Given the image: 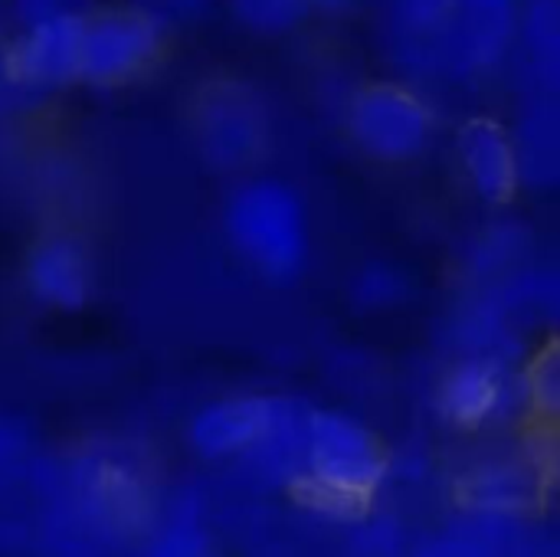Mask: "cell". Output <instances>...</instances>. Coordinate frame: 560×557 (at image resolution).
<instances>
[{"mask_svg": "<svg viewBox=\"0 0 560 557\" xmlns=\"http://www.w3.org/2000/svg\"><path fill=\"white\" fill-rule=\"evenodd\" d=\"M226 233L233 246L266 276H292L308 253V220L302 197L272 177L243 181L226 200Z\"/></svg>", "mask_w": 560, "mask_h": 557, "instance_id": "1", "label": "cell"}, {"mask_svg": "<svg viewBox=\"0 0 560 557\" xmlns=\"http://www.w3.org/2000/svg\"><path fill=\"white\" fill-rule=\"evenodd\" d=\"M345 128L368 158L404 164L433 144L436 112L423 89L404 79H371L348 92Z\"/></svg>", "mask_w": 560, "mask_h": 557, "instance_id": "2", "label": "cell"}, {"mask_svg": "<svg viewBox=\"0 0 560 557\" xmlns=\"http://www.w3.org/2000/svg\"><path fill=\"white\" fill-rule=\"evenodd\" d=\"M387 469L381 440L354 417L338 410H315L305 417V460L302 476L315 499L325 502H368Z\"/></svg>", "mask_w": 560, "mask_h": 557, "instance_id": "3", "label": "cell"}, {"mask_svg": "<svg viewBox=\"0 0 560 557\" xmlns=\"http://www.w3.org/2000/svg\"><path fill=\"white\" fill-rule=\"evenodd\" d=\"M171 33L131 3L92 7L82 16L79 82L118 89L148 76L167 53Z\"/></svg>", "mask_w": 560, "mask_h": 557, "instance_id": "4", "label": "cell"}, {"mask_svg": "<svg viewBox=\"0 0 560 557\" xmlns=\"http://www.w3.org/2000/svg\"><path fill=\"white\" fill-rule=\"evenodd\" d=\"M197 151L217 171H246L269 144L266 98L243 79H210L190 112Z\"/></svg>", "mask_w": 560, "mask_h": 557, "instance_id": "5", "label": "cell"}, {"mask_svg": "<svg viewBox=\"0 0 560 557\" xmlns=\"http://www.w3.org/2000/svg\"><path fill=\"white\" fill-rule=\"evenodd\" d=\"M522 0H453L436 39V82H479L509 69Z\"/></svg>", "mask_w": 560, "mask_h": 557, "instance_id": "6", "label": "cell"}, {"mask_svg": "<svg viewBox=\"0 0 560 557\" xmlns=\"http://www.w3.org/2000/svg\"><path fill=\"white\" fill-rule=\"evenodd\" d=\"M82 16H56L7 30V72L26 98H49L79 82Z\"/></svg>", "mask_w": 560, "mask_h": 557, "instance_id": "7", "label": "cell"}, {"mask_svg": "<svg viewBox=\"0 0 560 557\" xmlns=\"http://www.w3.org/2000/svg\"><path fill=\"white\" fill-rule=\"evenodd\" d=\"M453 13V0H384V53L404 82H436V39Z\"/></svg>", "mask_w": 560, "mask_h": 557, "instance_id": "8", "label": "cell"}, {"mask_svg": "<svg viewBox=\"0 0 560 557\" xmlns=\"http://www.w3.org/2000/svg\"><path fill=\"white\" fill-rule=\"evenodd\" d=\"M289 404L276 397H226L203 407L190 423V443L200 456L230 460L253 453L272 427L285 417Z\"/></svg>", "mask_w": 560, "mask_h": 557, "instance_id": "9", "label": "cell"}, {"mask_svg": "<svg viewBox=\"0 0 560 557\" xmlns=\"http://www.w3.org/2000/svg\"><path fill=\"white\" fill-rule=\"evenodd\" d=\"M456 161L466 184L486 204H509L518 187V158L509 135V125L492 115H472L456 131Z\"/></svg>", "mask_w": 560, "mask_h": 557, "instance_id": "10", "label": "cell"}, {"mask_svg": "<svg viewBox=\"0 0 560 557\" xmlns=\"http://www.w3.org/2000/svg\"><path fill=\"white\" fill-rule=\"evenodd\" d=\"M518 397H525L522 384H515L499 361L469 358L443 378L436 391V407L453 427L476 430L502 420Z\"/></svg>", "mask_w": 560, "mask_h": 557, "instance_id": "11", "label": "cell"}, {"mask_svg": "<svg viewBox=\"0 0 560 557\" xmlns=\"http://www.w3.org/2000/svg\"><path fill=\"white\" fill-rule=\"evenodd\" d=\"M509 69L525 95H558L560 0H522Z\"/></svg>", "mask_w": 560, "mask_h": 557, "instance_id": "12", "label": "cell"}, {"mask_svg": "<svg viewBox=\"0 0 560 557\" xmlns=\"http://www.w3.org/2000/svg\"><path fill=\"white\" fill-rule=\"evenodd\" d=\"M92 256L82 240L69 233L43 236L26 259L30 292L56 309H79L92 295Z\"/></svg>", "mask_w": 560, "mask_h": 557, "instance_id": "13", "label": "cell"}, {"mask_svg": "<svg viewBox=\"0 0 560 557\" xmlns=\"http://www.w3.org/2000/svg\"><path fill=\"white\" fill-rule=\"evenodd\" d=\"M522 184L548 187L560 171L558 95H525L515 125L509 128Z\"/></svg>", "mask_w": 560, "mask_h": 557, "instance_id": "14", "label": "cell"}, {"mask_svg": "<svg viewBox=\"0 0 560 557\" xmlns=\"http://www.w3.org/2000/svg\"><path fill=\"white\" fill-rule=\"evenodd\" d=\"M463 496L489 515H518L538 499V469L525 456H489L463 479Z\"/></svg>", "mask_w": 560, "mask_h": 557, "instance_id": "15", "label": "cell"}, {"mask_svg": "<svg viewBox=\"0 0 560 557\" xmlns=\"http://www.w3.org/2000/svg\"><path fill=\"white\" fill-rule=\"evenodd\" d=\"M233 23L253 36H285L308 23L305 0H223Z\"/></svg>", "mask_w": 560, "mask_h": 557, "instance_id": "16", "label": "cell"}, {"mask_svg": "<svg viewBox=\"0 0 560 557\" xmlns=\"http://www.w3.org/2000/svg\"><path fill=\"white\" fill-rule=\"evenodd\" d=\"M125 3L148 13L167 33L184 30V26H197L220 7V0H125Z\"/></svg>", "mask_w": 560, "mask_h": 557, "instance_id": "17", "label": "cell"}, {"mask_svg": "<svg viewBox=\"0 0 560 557\" xmlns=\"http://www.w3.org/2000/svg\"><path fill=\"white\" fill-rule=\"evenodd\" d=\"M92 7V0H3V23L7 30H13L56 16H85Z\"/></svg>", "mask_w": 560, "mask_h": 557, "instance_id": "18", "label": "cell"}, {"mask_svg": "<svg viewBox=\"0 0 560 557\" xmlns=\"http://www.w3.org/2000/svg\"><path fill=\"white\" fill-rule=\"evenodd\" d=\"M522 391L532 401V407L555 414V407H558V351L555 348H548L545 355H538L532 361L528 378L522 381Z\"/></svg>", "mask_w": 560, "mask_h": 557, "instance_id": "19", "label": "cell"}, {"mask_svg": "<svg viewBox=\"0 0 560 557\" xmlns=\"http://www.w3.org/2000/svg\"><path fill=\"white\" fill-rule=\"evenodd\" d=\"M20 105H30V102L10 82V72H7V23L0 20V112L20 108Z\"/></svg>", "mask_w": 560, "mask_h": 557, "instance_id": "20", "label": "cell"}, {"mask_svg": "<svg viewBox=\"0 0 560 557\" xmlns=\"http://www.w3.org/2000/svg\"><path fill=\"white\" fill-rule=\"evenodd\" d=\"M154 557H207L200 542L190 538V535H167L161 542V548L154 552Z\"/></svg>", "mask_w": 560, "mask_h": 557, "instance_id": "21", "label": "cell"}, {"mask_svg": "<svg viewBox=\"0 0 560 557\" xmlns=\"http://www.w3.org/2000/svg\"><path fill=\"white\" fill-rule=\"evenodd\" d=\"M305 3H308L312 16H315V13H325V16H345V13H351L361 0H305Z\"/></svg>", "mask_w": 560, "mask_h": 557, "instance_id": "22", "label": "cell"}, {"mask_svg": "<svg viewBox=\"0 0 560 557\" xmlns=\"http://www.w3.org/2000/svg\"><path fill=\"white\" fill-rule=\"evenodd\" d=\"M10 446H13V430H10V423L0 420V456H3Z\"/></svg>", "mask_w": 560, "mask_h": 557, "instance_id": "23", "label": "cell"}, {"mask_svg": "<svg viewBox=\"0 0 560 557\" xmlns=\"http://www.w3.org/2000/svg\"><path fill=\"white\" fill-rule=\"evenodd\" d=\"M0 20H3V0H0Z\"/></svg>", "mask_w": 560, "mask_h": 557, "instance_id": "24", "label": "cell"}]
</instances>
